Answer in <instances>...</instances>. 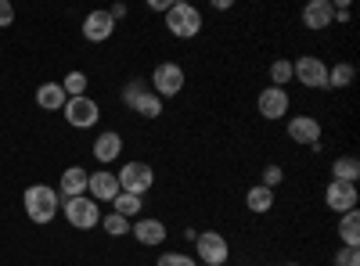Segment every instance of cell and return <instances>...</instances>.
Returning <instances> with one entry per match:
<instances>
[{
    "instance_id": "obj_3",
    "label": "cell",
    "mask_w": 360,
    "mask_h": 266,
    "mask_svg": "<svg viewBox=\"0 0 360 266\" xmlns=\"http://www.w3.org/2000/svg\"><path fill=\"white\" fill-rule=\"evenodd\" d=\"M123 105L130 112H137L141 119H159V115H162V98L152 94V86H144L141 79H130L123 86Z\"/></svg>"
},
{
    "instance_id": "obj_23",
    "label": "cell",
    "mask_w": 360,
    "mask_h": 266,
    "mask_svg": "<svg viewBox=\"0 0 360 266\" xmlns=\"http://www.w3.org/2000/svg\"><path fill=\"white\" fill-rule=\"evenodd\" d=\"M141 205H144V198H137V194H123V191H119V194L112 198V213H115V216H123V220H134V216L141 213Z\"/></svg>"
},
{
    "instance_id": "obj_14",
    "label": "cell",
    "mask_w": 360,
    "mask_h": 266,
    "mask_svg": "<svg viewBox=\"0 0 360 266\" xmlns=\"http://www.w3.org/2000/svg\"><path fill=\"white\" fill-rule=\"evenodd\" d=\"M112 33H115V22H112L108 11H90V15L83 18V36H86L90 44H105Z\"/></svg>"
},
{
    "instance_id": "obj_30",
    "label": "cell",
    "mask_w": 360,
    "mask_h": 266,
    "mask_svg": "<svg viewBox=\"0 0 360 266\" xmlns=\"http://www.w3.org/2000/svg\"><path fill=\"white\" fill-rule=\"evenodd\" d=\"M335 266H360V248H339L335 252Z\"/></svg>"
},
{
    "instance_id": "obj_16",
    "label": "cell",
    "mask_w": 360,
    "mask_h": 266,
    "mask_svg": "<svg viewBox=\"0 0 360 266\" xmlns=\"http://www.w3.org/2000/svg\"><path fill=\"white\" fill-rule=\"evenodd\" d=\"M86 180H90V173L83 166H69L62 173V180H58V194H65V198H79L86 194Z\"/></svg>"
},
{
    "instance_id": "obj_31",
    "label": "cell",
    "mask_w": 360,
    "mask_h": 266,
    "mask_svg": "<svg viewBox=\"0 0 360 266\" xmlns=\"http://www.w3.org/2000/svg\"><path fill=\"white\" fill-rule=\"evenodd\" d=\"M15 22V8L8 4V0H0V29H8Z\"/></svg>"
},
{
    "instance_id": "obj_25",
    "label": "cell",
    "mask_w": 360,
    "mask_h": 266,
    "mask_svg": "<svg viewBox=\"0 0 360 266\" xmlns=\"http://www.w3.org/2000/svg\"><path fill=\"white\" fill-rule=\"evenodd\" d=\"M288 79H292V62H288V58H278V62L270 65V86H281V91H285Z\"/></svg>"
},
{
    "instance_id": "obj_19",
    "label": "cell",
    "mask_w": 360,
    "mask_h": 266,
    "mask_svg": "<svg viewBox=\"0 0 360 266\" xmlns=\"http://www.w3.org/2000/svg\"><path fill=\"white\" fill-rule=\"evenodd\" d=\"M65 91H62V83H40L37 86V105L44 108V112H62L65 108Z\"/></svg>"
},
{
    "instance_id": "obj_4",
    "label": "cell",
    "mask_w": 360,
    "mask_h": 266,
    "mask_svg": "<svg viewBox=\"0 0 360 266\" xmlns=\"http://www.w3.org/2000/svg\"><path fill=\"white\" fill-rule=\"evenodd\" d=\"M115 180H119V191H123V194L144 198L148 191H152V184H155V169L148 162H127L123 169L115 173Z\"/></svg>"
},
{
    "instance_id": "obj_28",
    "label": "cell",
    "mask_w": 360,
    "mask_h": 266,
    "mask_svg": "<svg viewBox=\"0 0 360 266\" xmlns=\"http://www.w3.org/2000/svg\"><path fill=\"white\" fill-rule=\"evenodd\" d=\"M278 184H285V169H281L278 162H270V166H263V187H270V191H274Z\"/></svg>"
},
{
    "instance_id": "obj_10",
    "label": "cell",
    "mask_w": 360,
    "mask_h": 266,
    "mask_svg": "<svg viewBox=\"0 0 360 266\" xmlns=\"http://www.w3.org/2000/svg\"><path fill=\"white\" fill-rule=\"evenodd\" d=\"M288 137L295 144L310 147V152H321V123L314 115H295V119H288Z\"/></svg>"
},
{
    "instance_id": "obj_34",
    "label": "cell",
    "mask_w": 360,
    "mask_h": 266,
    "mask_svg": "<svg viewBox=\"0 0 360 266\" xmlns=\"http://www.w3.org/2000/svg\"><path fill=\"white\" fill-rule=\"evenodd\" d=\"M285 266H299V262H285Z\"/></svg>"
},
{
    "instance_id": "obj_26",
    "label": "cell",
    "mask_w": 360,
    "mask_h": 266,
    "mask_svg": "<svg viewBox=\"0 0 360 266\" xmlns=\"http://www.w3.org/2000/svg\"><path fill=\"white\" fill-rule=\"evenodd\" d=\"M62 91H65V98H83L86 94V76L83 72H69L62 79Z\"/></svg>"
},
{
    "instance_id": "obj_27",
    "label": "cell",
    "mask_w": 360,
    "mask_h": 266,
    "mask_svg": "<svg viewBox=\"0 0 360 266\" xmlns=\"http://www.w3.org/2000/svg\"><path fill=\"white\" fill-rule=\"evenodd\" d=\"M101 227L108 230V238H123V234H130V220L115 216V213H108V216L101 220Z\"/></svg>"
},
{
    "instance_id": "obj_5",
    "label": "cell",
    "mask_w": 360,
    "mask_h": 266,
    "mask_svg": "<svg viewBox=\"0 0 360 266\" xmlns=\"http://www.w3.org/2000/svg\"><path fill=\"white\" fill-rule=\"evenodd\" d=\"M62 209H65V220H69L72 230H90V227H98V223H101L98 201H94V198H86V194H79V198H65V201H62Z\"/></svg>"
},
{
    "instance_id": "obj_13",
    "label": "cell",
    "mask_w": 360,
    "mask_h": 266,
    "mask_svg": "<svg viewBox=\"0 0 360 266\" xmlns=\"http://www.w3.org/2000/svg\"><path fill=\"white\" fill-rule=\"evenodd\" d=\"M130 234L137 238V245L155 248V245L166 241V223L155 220V216H137V223H130Z\"/></svg>"
},
{
    "instance_id": "obj_32",
    "label": "cell",
    "mask_w": 360,
    "mask_h": 266,
    "mask_svg": "<svg viewBox=\"0 0 360 266\" xmlns=\"http://www.w3.org/2000/svg\"><path fill=\"white\" fill-rule=\"evenodd\" d=\"M169 4H173V0H152L148 8H152V11H169Z\"/></svg>"
},
{
    "instance_id": "obj_17",
    "label": "cell",
    "mask_w": 360,
    "mask_h": 266,
    "mask_svg": "<svg viewBox=\"0 0 360 266\" xmlns=\"http://www.w3.org/2000/svg\"><path fill=\"white\" fill-rule=\"evenodd\" d=\"M119 155H123V137H119L115 130H105V133L94 140V159H98L101 166H108V162H115Z\"/></svg>"
},
{
    "instance_id": "obj_8",
    "label": "cell",
    "mask_w": 360,
    "mask_h": 266,
    "mask_svg": "<svg viewBox=\"0 0 360 266\" xmlns=\"http://www.w3.org/2000/svg\"><path fill=\"white\" fill-rule=\"evenodd\" d=\"M180 91H184V69L173 65V62L155 65V72H152V94H159L162 101H169V98H176Z\"/></svg>"
},
{
    "instance_id": "obj_20",
    "label": "cell",
    "mask_w": 360,
    "mask_h": 266,
    "mask_svg": "<svg viewBox=\"0 0 360 266\" xmlns=\"http://www.w3.org/2000/svg\"><path fill=\"white\" fill-rule=\"evenodd\" d=\"M245 205H249V213L263 216V213L274 209V191L263 187V184H256V187H249V191H245Z\"/></svg>"
},
{
    "instance_id": "obj_24",
    "label": "cell",
    "mask_w": 360,
    "mask_h": 266,
    "mask_svg": "<svg viewBox=\"0 0 360 266\" xmlns=\"http://www.w3.org/2000/svg\"><path fill=\"white\" fill-rule=\"evenodd\" d=\"M353 65L349 62H335L332 69H328V86H332V91H346V86L353 83Z\"/></svg>"
},
{
    "instance_id": "obj_1",
    "label": "cell",
    "mask_w": 360,
    "mask_h": 266,
    "mask_svg": "<svg viewBox=\"0 0 360 266\" xmlns=\"http://www.w3.org/2000/svg\"><path fill=\"white\" fill-rule=\"evenodd\" d=\"M22 205H25V216L33 220V223H51L58 216V205H62V194H58L54 187L47 184H33V187H25L22 194Z\"/></svg>"
},
{
    "instance_id": "obj_15",
    "label": "cell",
    "mask_w": 360,
    "mask_h": 266,
    "mask_svg": "<svg viewBox=\"0 0 360 266\" xmlns=\"http://www.w3.org/2000/svg\"><path fill=\"white\" fill-rule=\"evenodd\" d=\"M119 194V180H115V173L101 169V173H90V180H86V198H94V201H112Z\"/></svg>"
},
{
    "instance_id": "obj_11",
    "label": "cell",
    "mask_w": 360,
    "mask_h": 266,
    "mask_svg": "<svg viewBox=\"0 0 360 266\" xmlns=\"http://www.w3.org/2000/svg\"><path fill=\"white\" fill-rule=\"evenodd\" d=\"M356 201H360V194H356V184H342V180H332L324 187V205L332 213H349V209H356Z\"/></svg>"
},
{
    "instance_id": "obj_18",
    "label": "cell",
    "mask_w": 360,
    "mask_h": 266,
    "mask_svg": "<svg viewBox=\"0 0 360 266\" xmlns=\"http://www.w3.org/2000/svg\"><path fill=\"white\" fill-rule=\"evenodd\" d=\"M303 25L307 29H328L332 25V4H328V0H310V4L303 8Z\"/></svg>"
},
{
    "instance_id": "obj_7",
    "label": "cell",
    "mask_w": 360,
    "mask_h": 266,
    "mask_svg": "<svg viewBox=\"0 0 360 266\" xmlns=\"http://www.w3.org/2000/svg\"><path fill=\"white\" fill-rule=\"evenodd\" d=\"M292 79H299L303 86H310V91H328V65L314 54H303L292 62Z\"/></svg>"
},
{
    "instance_id": "obj_33",
    "label": "cell",
    "mask_w": 360,
    "mask_h": 266,
    "mask_svg": "<svg viewBox=\"0 0 360 266\" xmlns=\"http://www.w3.org/2000/svg\"><path fill=\"white\" fill-rule=\"evenodd\" d=\"M108 15H112V22H119V18H127V8H123V4H115Z\"/></svg>"
},
{
    "instance_id": "obj_12",
    "label": "cell",
    "mask_w": 360,
    "mask_h": 266,
    "mask_svg": "<svg viewBox=\"0 0 360 266\" xmlns=\"http://www.w3.org/2000/svg\"><path fill=\"white\" fill-rule=\"evenodd\" d=\"M288 91H281V86H266V91H259V98H256V108H259V115L263 119H281V115H288Z\"/></svg>"
},
{
    "instance_id": "obj_35",
    "label": "cell",
    "mask_w": 360,
    "mask_h": 266,
    "mask_svg": "<svg viewBox=\"0 0 360 266\" xmlns=\"http://www.w3.org/2000/svg\"><path fill=\"white\" fill-rule=\"evenodd\" d=\"M198 266H205V262H198Z\"/></svg>"
},
{
    "instance_id": "obj_21",
    "label": "cell",
    "mask_w": 360,
    "mask_h": 266,
    "mask_svg": "<svg viewBox=\"0 0 360 266\" xmlns=\"http://www.w3.org/2000/svg\"><path fill=\"white\" fill-rule=\"evenodd\" d=\"M339 238H342L346 248H360V213H356V209L342 213V220H339Z\"/></svg>"
},
{
    "instance_id": "obj_2",
    "label": "cell",
    "mask_w": 360,
    "mask_h": 266,
    "mask_svg": "<svg viewBox=\"0 0 360 266\" xmlns=\"http://www.w3.org/2000/svg\"><path fill=\"white\" fill-rule=\"evenodd\" d=\"M166 29L176 40H195L202 33V11L188 0H173L169 11H166Z\"/></svg>"
},
{
    "instance_id": "obj_29",
    "label": "cell",
    "mask_w": 360,
    "mask_h": 266,
    "mask_svg": "<svg viewBox=\"0 0 360 266\" xmlns=\"http://www.w3.org/2000/svg\"><path fill=\"white\" fill-rule=\"evenodd\" d=\"M155 266H195V259L188 252H162L155 259Z\"/></svg>"
},
{
    "instance_id": "obj_22",
    "label": "cell",
    "mask_w": 360,
    "mask_h": 266,
    "mask_svg": "<svg viewBox=\"0 0 360 266\" xmlns=\"http://www.w3.org/2000/svg\"><path fill=\"white\" fill-rule=\"evenodd\" d=\"M360 176V159L356 155H339L332 162V180H342V184H356Z\"/></svg>"
},
{
    "instance_id": "obj_9",
    "label": "cell",
    "mask_w": 360,
    "mask_h": 266,
    "mask_svg": "<svg viewBox=\"0 0 360 266\" xmlns=\"http://www.w3.org/2000/svg\"><path fill=\"white\" fill-rule=\"evenodd\" d=\"M62 112H65V123L76 126V130H90V126L101 119L98 101H94V98H86V94H83V98H69Z\"/></svg>"
},
{
    "instance_id": "obj_6",
    "label": "cell",
    "mask_w": 360,
    "mask_h": 266,
    "mask_svg": "<svg viewBox=\"0 0 360 266\" xmlns=\"http://www.w3.org/2000/svg\"><path fill=\"white\" fill-rule=\"evenodd\" d=\"M195 252L205 266H224L231 259V245L220 230H198L195 234Z\"/></svg>"
}]
</instances>
